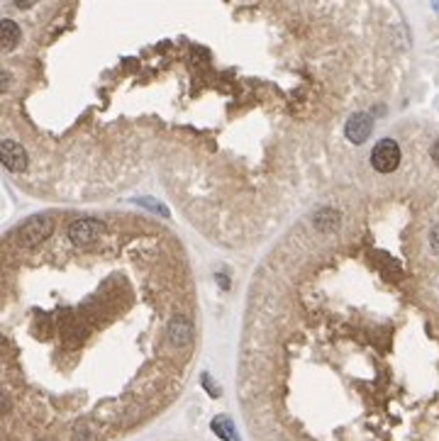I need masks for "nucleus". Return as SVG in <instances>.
Instances as JSON below:
<instances>
[{"label": "nucleus", "mask_w": 439, "mask_h": 441, "mask_svg": "<svg viewBox=\"0 0 439 441\" xmlns=\"http://www.w3.org/2000/svg\"><path fill=\"white\" fill-rule=\"evenodd\" d=\"M315 222H318V230L322 232H332L334 227L339 225V215L334 210H322L318 217H315Z\"/></svg>", "instance_id": "9"}, {"label": "nucleus", "mask_w": 439, "mask_h": 441, "mask_svg": "<svg viewBox=\"0 0 439 441\" xmlns=\"http://www.w3.org/2000/svg\"><path fill=\"white\" fill-rule=\"evenodd\" d=\"M371 130H373V120L366 112H354V115L349 117L347 127H344L347 140L352 142V144H364V142L369 140V135H371Z\"/></svg>", "instance_id": "4"}, {"label": "nucleus", "mask_w": 439, "mask_h": 441, "mask_svg": "<svg viewBox=\"0 0 439 441\" xmlns=\"http://www.w3.org/2000/svg\"><path fill=\"white\" fill-rule=\"evenodd\" d=\"M0 156H3V166L13 173H20L27 168V151L17 144V142L8 140L3 142V149H0Z\"/></svg>", "instance_id": "5"}, {"label": "nucleus", "mask_w": 439, "mask_h": 441, "mask_svg": "<svg viewBox=\"0 0 439 441\" xmlns=\"http://www.w3.org/2000/svg\"><path fill=\"white\" fill-rule=\"evenodd\" d=\"M103 230H105V225H103L101 220L86 217V220L71 222V227H68V239L78 246H88V244H93V241H98V237L103 234Z\"/></svg>", "instance_id": "3"}, {"label": "nucleus", "mask_w": 439, "mask_h": 441, "mask_svg": "<svg viewBox=\"0 0 439 441\" xmlns=\"http://www.w3.org/2000/svg\"><path fill=\"white\" fill-rule=\"evenodd\" d=\"M401 163V147L393 140H381L371 151V166L378 173H393Z\"/></svg>", "instance_id": "2"}, {"label": "nucleus", "mask_w": 439, "mask_h": 441, "mask_svg": "<svg viewBox=\"0 0 439 441\" xmlns=\"http://www.w3.org/2000/svg\"><path fill=\"white\" fill-rule=\"evenodd\" d=\"M169 339L174 346H188L191 344V339H193V327H191V322L186 320V317H176V320H171Z\"/></svg>", "instance_id": "6"}, {"label": "nucleus", "mask_w": 439, "mask_h": 441, "mask_svg": "<svg viewBox=\"0 0 439 441\" xmlns=\"http://www.w3.org/2000/svg\"><path fill=\"white\" fill-rule=\"evenodd\" d=\"M432 158H435V161L439 163V140L435 142V147H432Z\"/></svg>", "instance_id": "11"}, {"label": "nucleus", "mask_w": 439, "mask_h": 441, "mask_svg": "<svg viewBox=\"0 0 439 441\" xmlns=\"http://www.w3.org/2000/svg\"><path fill=\"white\" fill-rule=\"evenodd\" d=\"M34 3H37V0H15V5H17L20 10H29Z\"/></svg>", "instance_id": "10"}, {"label": "nucleus", "mask_w": 439, "mask_h": 441, "mask_svg": "<svg viewBox=\"0 0 439 441\" xmlns=\"http://www.w3.org/2000/svg\"><path fill=\"white\" fill-rule=\"evenodd\" d=\"M0 37H3V49L5 52H13L20 42V27L13 20H3V27H0Z\"/></svg>", "instance_id": "7"}, {"label": "nucleus", "mask_w": 439, "mask_h": 441, "mask_svg": "<svg viewBox=\"0 0 439 441\" xmlns=\"http://www.w3.org/2000/svg\"><path fill=\"white\" fill-rule=\"evenodd\" d=\"M52 232H54L52 217L39 215V217H32V220L24 222V225L20 227V230H17V241L24 246V249H32V246H39L42 241H47Z\"/></svg>", "instance_id": "1"}, {"label": "nucleus", "mask_w": 439, "mask_h": 441, "mask_svg": "<svg viewBox=\"0 0 439 441\" xmlns=\"http://www.w3.org/2000/svg\"><path fill=\"white\" fill-rule=\"evenodd\" d=\"M210 427H213V432L218 434L220 439H225V441H235V439H237L235 424H232V419H227V417H215Z\"/></svg>", "instance_id": "8"}]
</instances>
